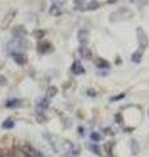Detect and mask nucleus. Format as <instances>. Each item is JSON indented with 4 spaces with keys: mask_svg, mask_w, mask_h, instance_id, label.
Segmentation results:
<instances>
[{
    "mask_svg": "<svg viewBox=\"0 0 149 157\" xmlns=\"http://www.w3.org/2000/svg\"><path fill=\"white\" fill-rule=\"evenodd\" d=\"M12 36L14 37V39H22L25 36H26V30L20 25V26H16L12 29Z\"/></svg>",
    "mask_w": 149,
    "mask_h": 157,
    "instance_id": "7ed1b4c3",
    "label": "nucleus"
},
{
    "mask_svg": "<svg viewBox=\"0 0 149 157\" xmlns=\"http://www.w3.org/2000/svg\"><path fill=\"white\" fill-rule=\"evenodd\" d=\"M117 122H118V123H120V122H122V117L119 115V114L117 115Z\"/></svg>",
    "mask_w": 149,
    "mask_h": 157,
    "instance_id": "a878e982",
    "label": "nucleus"
},
{
    "mask_svg": "<svg viewBox=\"0 0 149 157\" xmlns=\"http://www.w3.org/2000/svg\"><path fill=\"white\" fill-rule=\"evenodd\" d=\"M88 148L90 149L94 155L102 156V151H101V148H99V145H97V144H88Z\"/></svg>",
    "mask_w": 149,
    "mask_h": 157,
    "instance_id": "dca6fc26",
    "label": "nucleus"
},
{
    "mask_svg": "<svg viewBox=\"0 0 149 157\" xmlns=\"http://www.w3.org/2000/svg\"><path fill=\"white\" fill-rule=\"evenodd\" d=\"M124 97H126V94H124V93H122V94H118V96H115V97H111V98H110V102H117V101L122 100V98H124Z\"/></svg>",
    "mask_w": 149,
    "mask_h": 157,
    "instance_id": "4be33fe9",
    "label": "nucleus"
},
{
    "mask_svg": "<svg viewBox=\"0 0 149 157\" xmlns=\"http://www.w3.org/2000/svg\"><path fill=\"white\" fill-rule=\"evenodd\" d=\"M16 16V11H11L8 14H7V18H4V21H3V28H7L9 25V22L13 20V17Z\"/></svg>",
    "mask_w": 149,
    "mask_h": 157,
    "instance_id": "2eb2a0df",
    "label": "nucleus"
},
{
    "mask_svg": "<svg viewBox=\"0 0 149 157\" xmlns=\"http://www.w3.org/2000/svg\"><path fill=\"white\" fill-rule=\"evenodd\" d=\"M77 39H78V42L81 43V46H86V43L89 41V32L85 30V29H81V30H78Z\"/></svg>",
    "mask_w": 149,
    "mask_h": 157,
    "instance_id": "f03ea898",
    "label": "nucleus"
},
{
    "mask_svg": "<svg viewBox=\"0 0 149 157\" xmlns=\"http://www.w3.org/2000/svg\"><path fill=\"white\" fill-rule=\"evenodd\" d=\"M21 105H22V102L18 98H11V100H8L6 102V106L9 107V109H16V107H20Z\"/></svg>",
    "mask_w": 149,
    "mask_h": 157,
    "instance_id": "6e6552de",
    "label": "nucleus"
},
{
    "mask_svg": "<svg viewBox=\"0 0 149 157\" xmlns=\"http://www.w3.org/2000/svg\"><path fill=\"white\" fill-rule=\"evenodd\" d=\"M141 58H143V50H141V48L136 50L135 52L132 54V56H131V59H132L133 63H140V62H141Z\"/></svg>",
    "mask_w": 149,
    "mask_h": 157,
    "instance_id": "f8f14e48",
    "label": "nucleus"
},
{
    "mask_svg": "<svg viewBox=\"0 0 149 157\" xmlns=\"http://www.w3.org/2000/svg\"><path fill=\"white\" fill-rule=\"evenodd\" d=\"M78 54L82 59H90L92 58V51L88 46H80L78 47Z\"/></svg>",
    "mask_w": 149,
    "mask_h": 157,
    "instance_id": "0eeeda50",
    "label": "nucleus"
},
{
    "mask_svg": "<svg viewBox=\"0 0 149 157\" xmlns=\"http://www.w3.org/2000/svg\"><path fill=\"white\" fill-rule=\"evenodd\" d=\"M56 93H58V88H56V86H54V85L48 86L47 90H46V98H48V100H50V98L55 97Z\"/></svg>",
    "mask_w": 149,
    "mask_h": 157,
    "instance_id": "4468645a",
    "label": "nucleus"
},
{
    "mask_svg": "<svg viewBox=\"0 0 149 157\" xmlns=\"http://www.w3.org/2000/svg\"><path fill=\"white\" fill-rule=\"evenodd\" d=\"M37 119H38V122H44V115H37Z\"/></svg>",
    "mask_w": 149,
    "mask_h": 157,
    "instance_id": "b1692460",
    "label": "nucleus"
},
{
    "mask_svg": "<svg viewBox=\"0 0 149 157\" xmlns=\"http://www.w3.org/2000/svg\"><path fill=\"white\" fill-rule=\"evenodd\" d=\"M3 128H13V126H14V122L12 119H7L6 122H3Z\"/></svg>",
    "mask_w": 149,
    "mask_h": 157,
    "instance_id": "6ab92c4d",
    "label": "nucleus"
},
{
    "mask_svg": "<svg viewBox=\"0 0 149 157\" xmlns=\"http://www.w3.org/2000/svg\"><path fill=\"white\" fill-rule=\"evenodd\" d=\"M101 7V4L98 2H89L85 4V8H84V11H94V9H98Z\"/></svg>",
    "mask_w": 149,
    "mask_h": 157,
    "instance_id": "ddd939ff",
    "label": "nucleus"
},
{
    "mask_svg": "<svg viewBox=\"0 0 149 157\" xmlns=\"http://www.w3.org/2000/svg\"><path fill=\"white\" fill-rule=\"evenodd\" d=\"M71 71H72L73 75H76V76L84 75V73H85V70H84V67H82V64L80 62H74L72 64V67H71Z\"/></svg>",
    "mask_w": 149,
    "mask_h": 157,
    "instance_id": "39448f33",
    "label": "nucleus"
},
{
    "mask_svg": "<svg viewBox=\"0 0 149 157\" xmlns=\"http://www.w3.org/2000/svg\"><path fill=\"white\" fill-rule=\"evenodd\" d=\"M50 14H51V16H60L62 14V11H60V7L58 6L56 3H52L51 4V7H50Z\"/></svg>",
    "mask_w": 149,
    "mask_h": 157,
    "instance_id": "9d476101",
    "label": "nucleus"
},
{
    "mask_svg": "<svg viewBox=\"0 0 149 157\" xmlns=\"http://www.w3.org/2000/svg\"><path fill=\"white\" fill-rule=\"evenodd\" d=\"M12 58H13V60L20 66L26 64V62H28V58L21 52H12Z\"/></svg>",
    "mask_w": 149,
    "mask_h": 157,
    "instance_id": "20e7f679",
    "label": "nucleus"
},
{
    "mask_svg": "<svg viewBox=\"0 0 149 157\" xmlns=\"http://www.w3.org/2000/svg\"><path fill=\"white\" fill-rule=\"evenodd\" d=\"M131 147H132V153L137 155L139 153V144L136 140H131Z\"/></svg>",
    "mask_w": 149,
    "mask_h": 157,
    "instance_id": "aec40b11",
    "label": "nucleus"
},
{
    "mask_svg": "<svg viewBox=\"0 0 149 157\" xmlns=\"http://www.w3.org/2000/svg\"><path fill=\"white\" fill-rule=\"evenodd\" d=\"M38 51L41 52V54H47V52H52V47H51V43H48V42H41L38 45Z\"/></svg>",
    "mask_w": 149,
    "mask_h": 157,
    "instance_id": "423d86ee",
    "label": "nucleus"
},
{
    "mask_svg": "<svg viewBox=\"0 0 149 157\" xmlns=\"http://www.w3.org/2000/svg\"><path fill=\"white\" fill-rule=\"evenodd\" d=\"M9 157H29V155L22 148H14L11 153H9Z\"/></svg>",
    "mask_w": 149,
    "mask_h": 157,
    "instance_id": "1a4fd4ad",
    "label": "nucleus"
},
{
    "mask_svg": "<svg viewBox=\"0 0 149 157\" xmlns=\"http://www.w3.org/2000/svg\"><path fill=\"white\" fill-rule=\"evenodd\" d=\"M44 34H46V32H44V30H41V29H37V30H34V32H33V36L36 37V38H38V39L43 38V37H44Z\"/></svg>",
    "mask_w": 149,
    "mask_h": 157,
    "instance_id": "a211bd4d",
    "label": "nucleus"
},
{
    "mask_svg": "<svg viewBox=\"0 0 149 157\" xmlns=\"http://www.w3.org/2000/svg\"><path fill=\"white\" fill-rule=\"evenodd\" d=\"M96 66L98 68H101V70H109V68H110V63L107 60H105V59H97Z\"/></svg>",
    "mask_w": 149,
    "mask_h": 157,
    "instance_id": "9b49d317",
    "label": "nucleus"
},
{
    "mask_svg": "<svg viewBox=\"0 0 149 157\" xmlns=\"http://www.w3.org/2000/svg\"><path fill=\"white\" fill-rule=\"evenodd\" d=\"M37 105H38L39 107H42L43 110H46L47 107H48V105H50V100H48V98H46V97H44V98H41V101H39Z\"/></svg>",
    "mask_w": 149,
    "mask_h": 157,
    "instance_id": "f3484780",
    "label": "nucleus"
},
{
    "mask_svg": "<svg viewBox=\"0 0 149 157\" xmlns=\"http://www.w3.org/2000/svg\"><path fill=\"white\" fill-rule=\"evenodd\" d=\"M88 94H89V96H96V92H93V90H88Z\"/></svg>",
    "mask_w": 149,
    "mask_h": 157,
    "instance_id": "bb28decb",
    "label": "nucleus"
},
{
    "mask_svg": "<svg viewBox=\"0 0 149 157\" xmlns=\"http://www.w3.org/2000/svg\"><path fill=\"white\" fill-rule=\"evenodd\" d=\"M105 134H113V132H111V128H106V130H105Z\"/></svg>",
    "mask_w": 149,
    "mask_h": 157,
    "instance_id": "cd10ccee",
    "label": "nucleus"
},
{
    "mask_svg": "<svg viewBox=\"0 0 149 157\" xmlns=\"http://www.w3.org/2000/svg\"><path fill=\"white\" fill-rule=\"evenodd\" d=\"M90 139H92V141H101L102 136L99 135L98 132H92V134H90Z\"/></svg>",
    "mask_w": 149,
    "mask_h": 157,
    "instance_id": "412c9836",
    "label": "nucleus"
},
{
    "mask_svg": "<svg viewBox=\"0 0 149 157\" xmlns=\"http://www.w3.org/2000/svg\"><path fill=\"white\" fill-rule=\"evenodd\" d=\"M136 34H137V41H139V45H140L141 47V50H144L145 47H148V37H147V34L141 28H137L136 29Z\"/></svg>",
    "mask_w": 149,
    "mask_h": 157,
    "instance_id": "f257e3e1",
    "label": "nucleus"
},
{
    "mask_svg": "<svg viewBox=\"0 0 149 157\" xmlns=\"http://www.w3.org/2000/svg\"><path fill=\"white\" fill-rule=\"evenodd\" d=\"M77 132L80 135H84V128H82V127H77Z\"/></svg>",
    "mask_w": 149,
    "mask_h": 157,
    "instance_id": "393cba45",
    "label": "nucleus"
},
{
    "mask_svg": "<svg viewBox=\"0 0 149 157\" xmlns=\"http://www.w3.org/2000/svg\"><path fill=\"white\" fill-rule=\"evenodd\" d=\"M4 84H7V78H6V76L0 75V85H4Z\"/></svg>",
    "mask_w": 149,
    "mask_h": 157,
    "instance_id": "5701e85b",
    "label": "nucleus"
}]
</instances>
